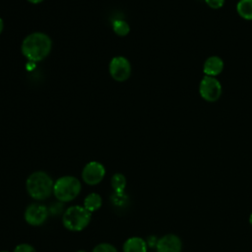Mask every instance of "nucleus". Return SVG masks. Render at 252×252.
Returning <instances> with one entry per match:
<instances>
[{"mask_svg":"<svg viewBox=\"0 0 252 252\" xmlns=\"http://www.w3.org/2000/svg\"><path fill=\"white\" fill-rule=\"evenodd\" d=\"M51 39L43 32H32L25 37L22 43V53L30 61L37 62L44 59L51 50Z\"/></svg>","mask_w":252,"mask_h":252,"instance_id":"f257e3e1","label":"nucleus"},{"mask_svg":"<svg viewBox=\"0 0 252 252\" xmlns=\"http://www.w3.org/2000/svg\"><path fill=\"white\" fill-rule=\"evenodd\" d=\"M54 181L44 171L32 172L26 181V188L29 195L37 201L47 199L53 193Z\"/></svg>","mask_w":252,"mask_h":252,"instance_id":"f03ea898","label":"nucleus"},{"mask_svg":"<svg viewBox=\"0 0 252 252\" xmlns=\"http://www.w3.org/2000/svg\"><path fill=\"white\" fill-rule=\"evenodd\" d=\"M91 219L92 213L84 206H71L63 213L62 222L68 230L81 231L89 225Z\"/></svg>","mask_w":252,"mask_h":252,"instance_id":"7ed1b4c3","label":"nucleus"},{"mask_svg":"<svg viewBox=\"0 0 252 252\" xmlns=\"http://www.w3.org/2000/svg\"><path fill=\"white\" fill-rule=\"evenodd\" d=\"M81 182L78 178L70 175L62 176L54 182L53 194L59 202L73 201L81 192Z\"/></svg>","mask_w":252,"mask_h":252,"instance_id":"20e7f679","label":"nucleus"},{"mask_svg":"<svg viewBox=\"0 0 252 252\" xmlns=\"http://www.w3.org/2000/svg\"><path fill=\"white\" fill-rule=\"evenodd\" d=\"M48 215H49L48 208L38 203H32L27 207L24 217H25V220L29 224L33 226H38L45 222V220L48 218Z\"/></svg>","mask_w":252,"mask_h":252,"instance_id":"39448f33","label":"nucleus"},{"mask_svg":"<svg viewBox=\"0 0 252 252\" xmlns=\"http://www.w3.org/2000/svg\"><path fill=\"white\" fill-rule=\"evenodd\" d=\"M109 73L117 82H123L130 77L131 65L123 56L113 57L109 63Z\"/></svg>","mask_w":252,"mask_h":252,"instance_id":"423d86ee","label":"nucleus"},{"mask_svg":"<svg viewBox=\"0 0 252 252\" xmlns=\"http://www.w3.org/2000/svg\"><path fill=\"white\" fill-rule=\"evenodd\" d=\"M200 94L204 99L215 101L221 94V86L214 77L205 76L200 83Z\"/></svg>","mask_w":252,"mask_h":252,"instance_id":"0eeeda50","label":"nucleus"},{"mask_svg":"<svg viewBox=\"0 0 252 252\" xmlns=\"http://www.w3.org/2000/svg\"><path fill=\"white\" fill-rule=\"evenodd\" d=\"M105 175L104 166L98 161L88 162L82 171V178L89 185L98 184Z\"/></svg>","mask_w":252,"mask_h":252,"instance_id":"6e6552de","label":"nucleus"},{"mask_svg":"<svg viewBox=\"0 0 252 252\" xmlns=\"http://www.w3.org/2000/svg\"><path fill=\"white\" fill-rule=\"evenodd\" d=\"M181 240L175 234H166L159 238L157 243L158 252H180L181 251Z\"/></svg>","mask_w":252,"mask_h":252,"instance_id":"1a4fd4ad","label":"nucleus"},{"mask_svg":"<svg viewBox=\"0 0 252 252\" xmlns=\"http://www.w3.org/2000/svg\"><path fill=\"white\" fill-rule=\"evenodd\" d=\"M147 242L145 239L134 236L128 238L123 244V252H147Z\"/></svg>","mask_w":252,"mask_h":252,"instance_id":"9d476101","label":"nucleus"},{"mask_svg":"<svg viewBox=\"0 0 252 252\" xmlns=\"http://www.w3.org/2000/svg\"><path fill=\"white\" fill-rule=\"evenodd\" d=\"M223 62L218 56L209 57L204 64V73L207 76L214 77L222 71Z\"/></svg>","mask_w":252,"mask_h":252,"instance_id":"9b49d317","label":"nucleus"},{"mask_svg":"<svg viewBox=\"0 0 252 252\" xmlns=\"http://www.w3.org/2000/svg\"><path fill=\"white\" fill-rule=\"evenodd\" d=\"M102 205V199L97 193H90L84 200V208L90 213L98 210Z\"/></svg>","mask_w":252,"mask_h":252,"instance_id":"f8f14e48","label":"nucleus"},{"mask_svg":"<svg viewBox=\"0 0 252 252\" xmlns=\"http://www.w3.org/2000/svg\"><path fill=\"white\" fill-rule=\"evenodd\" d=\"M238 14L245 20H252V0H240L237 4Z\"/></svg>","mask_w":252,"mask_h":252,"instance_id":"ddd939ff","label":"nucleus"},{"mask_svg":"<svg viewBox=\"0 0 252 252\" xmlns=\"http://www.w3.org/2000/svg\"><path fill=\"white\" fill-rule=\"evenodd\" d=\"M110 182L114 192H124L126 187V178L122 173H115L112 175Z\"/></svg>","mask_w":252,"mask_h":252,"instance_id":"4468645a","label":"nucleus"},{"mask_svg":"<svg viewBox=\"0 0 252 252\" xmlns=\"http://www.w3.org/2000/svg\"><path fill=\"white\" fill-rule=\"evenodd\" d=\"M114 32L119 36H125L130 32L129 25L123 20H115L112 24Z\"/></svg>","mask_w":252,"mask_h":252,"instance_id":"2eb2a0df","label":"nucleus"},{"mask_svg":"<svg viewBox=\"0 0 252 252\" xmlns=\"http://www.w3.org/2000/svg\"><path fill=\"white\" fill-rule=\"evenodd\" d=\"M110 200H111L112 204L117 207H123L128 202L127 195L124 192H114L111 195Z\"/></svg>","mask_w":252,"mask_h":252,"instance_id":"dca6fc26","label":"nucleus"},{"mask_svg":"<svg viewBox=\"0 0 252 252\" xmlns=\"http://www.w3.org/2000/svg\"><path fill=\"white\" fill-rule=\"evenodd\" d=\"M92 252H118V251L110 243H99L94 246Z\"/></svg>","mask_w":252,"mask_h":252,"instance_id":"f3484780","label":"nucleus"},{"mask_svg":"<svg viewBox=\"0 0 252 252\" xmlns=\"http://www.w3.org/2000/svg\"><path fill=\"white\" fill-rule=\"evenodd\" d=\"M48 212H49V214H51L52 216H56V215L62 213V212H63V203H62V202L53 203V204L48 208Z\"/></svg>","mask_w":252,"mask_h":252,"instance_id":"a211bd4d","label":"nucleus"},{"mask_svg":"<svg viewBox=\"0 0 252 252\" xmlns=\"http://www.w3.org/2000/svg\"><path fill=\"white\" fill-rule=\"evenodd\" d=\"M13 252H36L34 247L28 243H22L15 247Z\"/></svg>","mask_w":252,"mask_h":252,"instance_id":"6ab92c4d","label":"nucleus"},{"mask_svg":"<svg viewBox=\"0 0 252 252\" xmlns=\"http://www.w3.org/2000/svg\"><path fill=\"white\" fill-rule=\"evenodd\" d=\"M205 1L210 7L214 8V9H218V8L221 7L224 2V0H205Z\"/></svg>","mask_w":252,"mask_h":252,"instance_id":"aec40b11","label":"nucleus"},{"mask_svg":"<svg viewBox=\"0 0 252 252\" xmlns=\"http://www.w3.org/2000/svg\"><path fill=\"white\" fill-rule=\"evenodd\" d=\"M158 239H157L156 238V236H154V235H151V236H149L148 237V239H147V245H149L150 247H154V246H157V243H158Z\"/></svg>","mask_w":252,"mask_h":252,"instance_id":"412c9836","label":"nucleus"},{"mask_svg":"<svg viewBox=\"0 0 252 252\" xmlns=\"http://www.w3.org/2000/svg\"><path fill=\"white\" fill-rule=\"evenodd\" d=\"M28 1L31 2V3H32V4H38V3L42 2L43 0H28Z\"/></svg>","mask_w":252,"mask_h":252,"instance_id":"4be33fe9","label":"nucleus"},{"mask_svg":"<svg viewBox=\"0 0 252 252\" xmlns=\"http://www.w3.org/2000/svg\"><path fill=\"white\" fill-rule=\"evenodd\" d=\"M2 31H3V21H2V19L0 18V33L2 32Z\"/></svg>","mask_w":252,"mask_h":252,"instance_id":"5701e85b","label":"nucleus"},{"mask_svg":"<svg viewBox=\"0 0 252 252\" xmlns=\"http://www.w3.org/2000/svg\"><path fill=\"white\" fill-rule=\"evenodd\" d=\"M249 222H250V224L252 225V214L250 215V218H249Z\"/></svg>","mask_w":252,"mask_h":252,"instance_id":"b1692460","label":"nucleus"},{"mask_svg":"<svg viewBox=\"0 0 252 252\" xmlns=\"http://www.w3.org/2000/svg\"><path fill=\"white\" fill-rule=\"evenodd\" d=\"M0 252H8V251H0Z\"/></svg>","mask_w":252,"mask_h":252,"instance_id":"393cba45","label":"nucleus"},{"mask_svg":"<svg viewBox=\"0 0 252 252\" xmlns=\"http://www.w3.org/2000/svg\"><path fill=\"white\" fill-rule=\"evenodd\" d=\"M78 252H86V251H78Z\"/></svg>","mask_w":252,"mask_h":252,"instance_id":"a878e982","label":"nucleus"}]
</instances>
